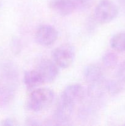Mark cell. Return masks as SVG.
Returning <instances> with one entry per match:
<instances>
[{"label":"cell","instance_id":"obj_1","mask_svg":"<svg viewBox=\"0 0 125 126\" xmlns=\"http://www.w3.org/2000/svg\"><path fill=\"white\" fill-rule=\"evenodd\" d=\"M55 94L51 89L47 87H38L33 89L27 100L29 110L39 112L49 108L54 100Z\"/></svg>","mask_w":125,"mask_h":126},{"label":"cell","instance_id":"obj_2","mask_svg":"<svg viewBox=\"0 0 125 126\" xmlns=\"http://www.w3.org/2000/svg\"><path fill=\"white\" fill-rule=\"evenodd\" d=\"M118 14L117 6L111 0H100L94 9V17L100 23H108Z\"/></svg>","mask_w":125,"mask_h":126},{"label":"cell","instance_id":"obj_3","mask_svg":"<svg viewBox=\"0 0 125 126\" xmlns=\"http://www.w3.org/2000/svg\"><path fill=\"white\" fill-rule=\"evenodd\" d=\"M54 62L61 68H67L73 63L74 51L69 46H62L54 49L52 52Z\"/></svg>","mask_w":125,"mask_h":126},{"label":"cell","instance_id":"obj_4","mask_svg":"<svg viewBox=\"0 0 125 126\" xmlns=\"http://www.w3.org/2000/svg\"><path fill=\"white\" fill-rule=\"evenodd\" d=\"M58 33L56 28L50 25H42L36 32L35 39L37 43L42 46H50L56 41Z\"/></svg>","mask_w":125,"mask_h":126},{"label":"cell","instance_id":"obj_5","mask_svg":"<svg viewBox=\"0 0 125 126\" xmlns=\"http://www.w3.org/2000/svg\"><path fill=\"white\" fill-rule=\"evenodd\" d=\"M36 69L42 75L45 83L53 82L58 75L59 67L53 60L42 59L39 62Z\"/></svg>","mask_w":125,"mask_h":126},{"label":"cell","instance_id":"obj_6","mask_svg":"<svg viewBox=\"0 0 125 126\" xmlns=\"http://www.w3.org/2000/svg\"><path fill=\"white\" fill-rule=\"evenodd\" d=\"M84 94V90L81 85L73 84L66 86L63 90L60 100L75 106L83 100Z\"/></svg>","mask_w":125,"mask_h":126},{"label":"cell","instance_id":"obj_7","mask_svg":"<svg viewBox=\"0 0 125 126\" xmlns=\"http://www.w3.org/2000/svg\"><path fill=\"white\" fill-rule=\"evenodd\" d=\"M75 106L60 100L53 113V121L57 125H66L70 121Z\"/></svg>","mask_w":125,"mask_h":126},{"label":"cell","instance_id":"obj_8","mask_svg":"<svg viewBox=\"0 0 125 126\" xmlns=\"http://www.w3.org/2000/svg\"><path fill=\"white\" fill-rule=\"evenodd\" d=\"M50 8L57 14L66 17L76 10L72 0H48Z\"/></svg>","mask_w":125,"mask_h":126},{"label":"cell","instance_id":"obj_9","mask_svg":"<svg viewBox=\"0 0 125 126\" xmlns=\"http://www.w3.org/2000/svg\"><path fill=\"white\" fill-rule=\"evenodd\" d=\"M84 79L89 84L99 83L104 81V75L100 67L95 64H90L83 70Z\"/></svg>","mask_w":125,"mask_h":126},{"label":"cell","instance_id":"obj_10","mask_svg":"<svg viewBox=\"0 0 125 126\" xmlns=\"http://www.w3.org/2000/svg\"><path fill=\"white\" fill-rule=\"evenodd\" d=\"M23 82L28 89H34L44 84V79L37 69L25 71L23 76Z\"/></svg>","mask_w":125,"mask_h":126},{"label":"cell","instance_id":"obj_11","mask_svg":"<svg viewBox=\"0 0 125 126\" xmlns=\"http://www.w3.org/2000/svg\"><path fill=\"white\" fill-rule=\"evenodd\" d=\"M110 46L118 52L125 51V32L115 34L110 39Z\"/></svg>","mask_w":125,"mask_h":126},{"label":"cell","instance_id":"obj_12","mask_svg":"<svg viewBox=\"0 0 125 126\" xmlns=\"http://www.w3.org/2000/svg\"><path fill=\"white\" fill-rule=\"evenodd\" d=\"M125 84L117 78L116 80H111V81L105 82V88L106 91L109 92L112 95H115L118 94L123 89Z\"/></svg>","mask_w":125,"mask_h":126},{"label":"cell","instance_id":"obj_13","mask_svg":"<svg viewBox=\"0 0 125 126\" xmlns=\"http://www.w3.org/2000/svg\"><path fill=\"white\" fill-rule=\"evenodd\" d=\"M102 61L104 66L108 68H113L117 65L118 59V56L115 53L109 52L104 54V56L102 57Z\"/></svg>","mask_w":125,"mask_h":126},{"label":"cell","instance_id":"obj_14","mask_svg":"<svg viewBox=\"0 0 125 126\" xmlns=\"http://www.w3.org/2000/svg\"><path fill=\"white\" fill-rule=\"evenodd\" d=\"M76 10L84 11L88 9L93 5L94 0H72Z\"/></svg>","mask_w":125,"mask_h":126},{"label":"cell","instance_id":"obj_15","mask_svg":"<svg viewBox=\"0 0 125 126\" xmlns=\"http://www.w3.org/2000/svg\"><path fill=\"white\" fill-rule=\"evenodd\" d=\"M11 49L12 53L15 55L20 52L22 45H21V43L19 39L16 37H14L12 39L11 42Z\"/></svg>","mask_w":125,"mask_h":126},{"label":"cell","instance_id":"obj_16","mask_svg":"<svg viewBox=\"0 0 125 126\" xmlns=\"http://www.w3.org/2000/svg\"><path fill=\"white\" fill-rule=\"evenodd\" d=\"M117 78L125 84V61L120 65L117 73Z\"/></svg>","mask_w":125,"mask_h":126},{"label":"cell","instance_id":"obj_17","mask_svg":"<svg viewBox=\"0 0 125 126\" xmlns=\"http://www.w3.org/2000/svg\"><path fill=\"white\" fill-rule=\"evenodd\" d=\"M1 126H13L18 125V123H17L15 119H12L11 118H7L6 119H3L1 121Z\"/></svg>","mask_w":125,"mask_h":126},{"label":"cell","instance_id":"obj_18","mask_svg":"<svg viewBox=\"0 0 125 126\" xmlns=\"http://www.w3.org/2000/svg\"><path fill=\"white\" fill-rule=\"evenodd\" d=\"M119 2H120V4L122 6V7L125 9V0H119Z\"/></svg>","mask_w":125,"mask_h":126},{"label":"cell","instance_id":"obj_19","mask_svg":"<svg viewBox=\"0 0 125 126\" xmlns=\"http://www.w3.org/2000/svg\"><path fill=\"white\" fill-rule=\"evenodd\" d=\"M1 6H2V2H1V1L0 0V8L1 7Z\"/></svg>","mask_w":125,"mask_h":126}]
</instances>
